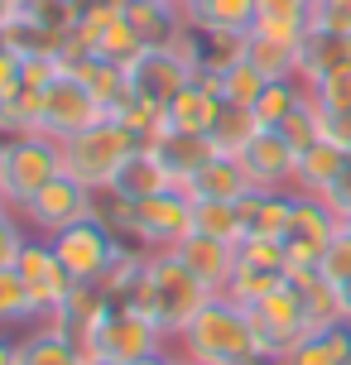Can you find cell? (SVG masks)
I'll return each instance as SVG.
<instances>
[{
  "label": "cell",
  "mask_w": 351,
  "mask_h": 365,
  "mask_svg": "<svg viewBox=\"0 0 351 365\" xmlns=\"http://www.w3.org/2000/svg\"><path fill=\"white\" fill-rule=\"evenodd\" d=\"M19 365H92V356L77 346L73 336L34 322V331L19 341Z\"/></svg>",
  "instance_id": "cell-27"
},
{
  "label": "cell",
  "mask_w": 351,
  "mask_h": 365,
  "mask_svg": "<svg viewBox=\"0 0 351 365\" xmlns=\"http://www.w3.org/2000/svg\"><path fill=\"white\" fill-rule=\"evenodd\" d=\"M173 255L183 259L212 293H226L231 274H236V245H226V240H217V236H203V231H193Z\"/></svg>",
  "instance_id": "cell-18"
},
{
  "label": "cell",
  "mask_w": 351,
  "mask_h": 365,
  "mask_svg": "<svg viewBox=\"0 0 351 365\" xmlns=\"http://www.w3.org/2000/svg\"><path fill=\"white\" fill-rule=\"evenodd\" d=\"M236 255L245 264H260V269H289V250H284V240H265V236H245L236 245Z\"/></svg>",
  "instance_id": "cell-42"
},
{
  "label": "cell",
  "mask_w": 351,
  "mask_h": 365,
  "mask_svg": "<svg viewBox=\"0 0 351 365\" xmlns=\"http://www.w3.org/2000/svg\"><path fill=\"white\" fill-rule=\"evenodd\" d=\"M188 361L198 365H255L265 361V351L255 341V327H250V312L231 303V298H207L203 312L193 317L178 336Z\"/></svg>",
  "instance_id": "cell-2"
},
{
  "label": "cell",
  "mask_w": 351,
  "mask_h": 365,
  "mask_svg": "<svg viewBox=\"0 0 351 365\" xmlns=\"http://www.w3.org/2000/svg\"><path fill=\"white\" fill-rule=\"evenodd\" d=\"M322 110V106H317ZM322 140H332L337 149L351 154V110H322Z\"/></svg>",
  "instance_id": "cell-45"
},
{
  "label": "cell",
  "mask_w": 351,
  "mask_h": 365,
  "mask_svg": "<svg viewBox=\"0 0 351 365\" xmlns=\"http://www.w3.org/2000/svg\"><path fill=\"white\" fill-rule=\"evenodd\" d=\"M347 149H337L332 140H317L313 149L298 154V178H294V192H308V197H322L327 187L337 182V173L347 168Z\"/></svg>",
  "instance_id": "cell-25"
},
{
  "label": "cell",
  "mask_w": 351,
  "mask_h": 365,
  "mask_svg": "<svg viewBox=\"0 0 351 365\" xmlns=\"http://www.w3.org/2000/svg\"><path fill=\"white\" fill-rule=\"evenodd\" d=\"M193 19L203 24V29H240V34H250V24H255V0H203Z\"/></svg>",
  "instance_id": "cell-36"
},
{
  "label": "cell",
  "mask_w": 351,
  "mask_h": 365,
  "mask_svg": "<svg viewBox=\"0 0 351 365\" xmlns=\"http://www.w3.org/2000/svg\"><path fill=\"white\" fill-rule=\"evenodd\" d=\"M0 207H5V202H0Z\"/></svg>",
  "instance_id": "cell-57"
},
{
  "label": "cell",
  "mask_w": 351,
  "mask_h": 365,
  "mask_svg": "<svg viewBox=\"0 0 351 365\" xmlns=\"http://www.w3.org/2000/svg\"><path fill=\"white\" fill-rule=\"evenodd\" d=\"M308 96H313L322 110H351V68H347V73L322 77L317 87H308Z\"/></svg>",
  "instance_id": "cell-44"
},
{
  "label": "cell",
  "mask_w": 351,
  "mask_h": 365,
  "mask_svg": "<svg viewBox=\"0 0 351 365\" xmlns=\"http://www.w3.org/2000/svg\"><path fill=\"white\" fill-rule=\"evenodd\" d=\"M279 284H289L279 269H260V264H245V259L236 255V274H231V284H226L222 298H231V303H240V308H255L260 298H270Z\"/></svg>",
  "instance_id": "cell-32"
},
{
  "label": "cell",
  "mask_w": 351,
  "mask_h": 365,
  "mask_svg": "<svg viewBox=\"0 0 351 365\" xmlns=\"http://www.w3.org/2000/svg\"><path fill=\"white\" fill-rule=\"evenodd\" d=\"M322 202L332 207L337 217H351V159H347V168L337 173V182L327 187V192H322Z\"/></svg>",
  "instance_id": "cell-48"
},
{
  "label": "cell",
  "mask_w": 351,
  "mask_h": 365,
  "mask_svg": "<svg viewBox=\"0 0 351 365\" xmlns=\"http://www.w3.org/2000/svg\"><path fill=\"white\" fill-rule=\"evenodd\" d=\"M245 53H250V34H240V29H203V73L222 77L236 63H245Z\"/></svg>",
  "instance_id": "cell-31"
},
{
  "label": "cell",
  "mask_w": 351,
  "mask_h": 365,
  "mask_svg": "<svg viewBox=\"0 0 351 365\" xmlns=\"http://www.w3.org/2000/svg\"><path fill=\"white\" fill-rule=\"evenodd\" d=\"M121 245H126V240L116 236L101 217L77 221V226H68V231H58V236H54L58 259H63V269L73 274L77 284H96V279L106 274V264L121 255Z\"/></svg>",
  "instance_id": "cell-9"
},
{
  "label": "cell",
  "mask_w": 351,
  "mask_h": 365,
  "mask_svg": "<svg viewBox=\"0 0 351 365\" xmlns=\"http://www.w3.org/2000/svg\"><path fill=\"white\" fill-rule=\"evenodd\" d=\"M19 87H24V58L10 53V48H0V101L15 96Z\"/></svg>",
  "instance_id": "cell-46"
},
{
  "label": "cell",
  "mask_w": 351,
  "mask_h": 365,
  "mask_svg": "<svg viewBox=\"0 0 351 365\" xmlns=\"http://www.w3.org/2000/svg\"><path fill=\"white\" fill-rule=\"evenodd\" d=\"M342 231H347V236H351V217H342Z\"/></svg>",
  "instance_id": "cell-54"
},
{
  "label": "cell",
  "mask_w": 351,
  "mask_h": 365,
  "mask_svg": "<svg viewBox=\"0 0 351 365\" xmlns=\"http://www.w3.org/2000/svg\"><path fill=\"white\" fill-rule=\"evenodd\" d=\"M260 130H265V125H260L255 106H231V101H222L217 120H212V130H207V140H212V149H217V154H226V159H240Z\"/></svg>",
  "instance_id": "cell-24"
},
{
  "label": "cell",
  "mask_w": 351,
  "mask_h": 365,
  "mask_svg": "<svg viewBox=\"0 0 351 365\" xmlns=\"http://www.w3.org/2000/svg\"><path fill=\"white\" fill-rule=\"evenodd\" d=\"M217 110H222V96H217V91L188 82V87L168 101V130H178V135H207L212 120H217Z\"/></svg>",
  "instance_id": "cell-26"
},
{
  "label": "cell",
  "mask_w": 351,
  "mask_h": 365,
  "mask_svg": "<svg viewBox=\"0 0 351 365\" xmlns=\"http://www.w3.org/2000/svg\"><path fill=\"white\" fill-rule=\"evenodd\" d=\"M337 298H342V322H351V284H342Z\"/></svg>",
  "instance_id": "cell-50"
},
{
  "label": "cell",
  "mask_w": 351,
  "mask_h": 365,
  "mask_svg": "<svg viewBox=\"0 0 351 365\" xmlns=\"http://www.w3.org/2000/svg\"><path fill=\"white\" fill-rule=\"evenodd\" d=\"M34 130H44V91L39 87H19L15 96L0 101V140L34 135Z\"/></svg>",
  "instance_id": "cell-29"
},
{
  "label": "cell",
  "mask_w": 351,
  "mask_h": 365,
  "mask_svg": "<svg viewBox=\"0 0 351 365\" xmlns=\"http://www.w3.org/2000/svg\"><path fill=\"white\" fill-rule=\"evenodd\" d=\"M173 365H198V361H188V356H178V361H173Z\"/></svg>",
  "instance_id": "cell-55"
},
{
  "label": "cell",
  "mask_w": 351,
  "mask_h": 365,
  "mask_svg": "<svg viewBox=\"0 0 351 365\" xmlns=\"http://www.w3.org/2000/svg\"><path fill=\"white\" fill-rule=\"evenodd\" d=\"M260 91H265V73H260L250 58L236 63L231 73H222V101H231V106H255Z\"/></svg>",
  "instance_id": "cell-38"
},
{
  "label": "cell",
  "mask_w": 351,
  "mask_h": 365,
  "mask_svg": "<svg viewBox=\"0 0 351 365\" xmlns=\"http://www.w3.org/2000/svg\"><path fill=\"white\" fill-rule=\"evenodd\" d=\"M19 279H24V289H29V298H34V308H39V317H49V312L73 293V274L63 269V259H58V250H54V240L49 236H29V245L19 250Z\"/></svg>",
  "instance_id": "cell-12"
},
{
  "label": "cell",
  "mask_w": 351,
  "mask_h": 365,
  "mask_svg": "<svg viewBox=\"0 0 351 365\" xmlns=\"http://www.w3.org/2000/svg\"><path fill=\"white\" fill-rule=\"evenodd\" d=\"M279 135H284V140H289L298 154H303V149H313L317 140H322V110H317L313 96H303V106H298L294 115L279 125Z\"/></svg>",
  "instance_id": "cell-39"
},
{
  "label": "cell",
  "mask_w": 351,
  "mask_h": 365,
  "mask_svg": "<svg viewBox=\"0 0 351 365\" xmlns=\"http://www.w3.org/2000/svg\"><path fill=\"white\" fill-rule=\"evenodd\" d=\"M317 274H322L332 289L351 284V236H347V231H337V240L322 250V259H317Z\"/></svg>",
  "instance_id": "cell-43"
},
{
  "label": "cell",
  "mask_w": 351,
  "mask_h": 365,
  "mask_svg": "<svg viewBox=\"0 0 351 365\" xmlns=\"http://www.w3.org/2000/svg\"><path fill=\"white\" fill-rule=\"evenodd\" d=\"M149 149L164 159V168L178 178V187H183V182L193 178V173H198V168H203L212 154H217L207 135H178V130H168L164 140H159V145H149Z\"/></svg>",
  "instance_id": "cell-28"
},
{
  "label": "cell",
  "mask_w": 351,
  "mask_h": 365,
  "mask_svg": "<svg viewBox=\"0 0 351 365\" xmlns=\"http://www.w3.org/2000/svg\"><path fill=\"white\" fill-rule=\"evenodd\" d=\"M279 365H351V322H337L327 331H308L303 341L279 356Z\"/></svg>",
  "instance_id": "cell-23"
},
{
  "label": "cell",
  "mask_w": 351,
  "mask_h": 365,
  "mask_svg": "<svg viewBox=\"0 0 351 365\" xmlns=\"http://www.w3.org/2000/svg\"><path fill=\"white\" fill-rule=\"evenodd\" d=\"M68 73H73L77 82H82V87L92 91L101 106H106V115H121V110H126V101H130V77H126V68H121V63H106V58L87 53V58H77Z\"/></svg>",
  "instance_id": "cell-21"
},
{
  "label": "cell",
  "mask_w": 351,
  "mask_h": 365,
  "mask_svg": "<svg viewBox=\"0 0 351 365\" xmlns=\"http://www.w3.org/2000/svg\"><path fill=\"white\" fill-rule=\"evenodd\" d=\"M126 77H130V96H140L149 106H164V110H168V101L193 82L188 68L173 53H164V48H145V53L126 68Z\"/></svg>",
  "instance_id": "cell-14"
},
{
  "label": "cell",
  "mask_w": 351,
  "mask_h": 365,
  "mask_svg": "<svg viewBox=\"0 0 351 365\" xmlns=\"http://www.w3.org/2000/svg\"><path fill=\"white\" fill-rule=\"evenodd\" d=\"M240 168L250 187L260 192H294V178H298V149L279 135V130H260L250 149L240 154Z\"/></svg>",
  "instance_id": "cell-13"
},
{
  "label": "cell",
  "mask_w": 351,
  "mask_h": 365,
  "mask_svg": "<svg viewBox=\"0 0 351 365\" xmlns=\"http://www.w3.org/2000/svg\"><path fill=\"white\" fill-rule=\"evenodd\" d=\"M183 192L193 202H240L250 192V178H245V168L240 159H226V154H212L193 178L183 182Z\"/></svg>",
  "instance_id": "cell-19"
},
{
  "label": "cell",
  "mask_w": 351,
  "mask_h": 365,
  "mask_svg": "<svg viewBox=\"0 0 351 365\" xmlns=\"http://www.w3.org/2000/svg\"><path fill=\"white\" fill-rule=\"evenodd\" d=\"M19 322H39V308L19 269H0V327H19Z\"/></svg>",
  "instance_id": "cell-37"
},
{
  "label": "cell",
  "mask_w": 351,
  "mask_h": 365,
  "mask_svg": "<svg viewBox=\"0 0 351 365\" xmlns=\"http://www.w3.org/2000/svg\"><path fill=\"white\" fill-rule=\"evenodd\" d=\"M24 226L34 231V236H49L54 240L58 231H68V226H77V221H92L101 217V192H92V187H82L77 178H68V173H58L44 192H39L24 212Z\"/></svg>",
  "instance_id": "cell-6"
},
{
  "label": "cell",
  "mask_w": 351,
  "mask_h": 365,
  "mask_svg": "<svg viewBox=\"0 0 351 365\" xmlns=\"http://www.w3.org/2000/svg\"><path fill=\"white\" fill-rule=\"evenodd\" d=\"M164 53H173V58H178V63L188 68V77H193V73H203V24H198V19L188 15L183 24L173 29V38L164 43Z\"/></svg>",
  "instance_id": "cell-40"
},
{
  "label": "cell",
  "mask_w": 351,
  "mask_h": 365,
  "mask_svg": "<svg viewBox=\"0 0 351 365\" xmlns=\"http://www.w3.org/2000/svg\"><path fill=\"white\" fill-rule=\"evenodd\" d=\"M29 245V226L15 207H0V269H15L19 250Z\"/></svg>",
  "instance_id": "cell-41"
},
{
  "label": "cell",
  "mask_w": 351,
  "mask_h": 365,
  "mask_svg": "<svg viewBox=\"0 0 351 365\" xmlns=\"http://www.w3.org/2000/svg\"><path fill=\"white\" fill-rule=\"evenodd\" d=\"M193 231L217 236V240H226V245H240V240H245L236 202H193Z\"/></svg>",
  "instance_id": "cell-34"
},
{
  "label": "cell",
  "mask_w": 351,
  "mask_h": 365,
  "mask_svg": "<svg viewBox=\"0 0 351 365\" xmlns=\"http://www.w3.org/2000/svg\"><path fill=\"white\" fill-rule=\"evenodd\" d=\"M63 173V145L54 135H15V140H0V202L24 212L29 202Z\"/></svg>",
  "instance_id": "cell-3"
},
{
  "label": "cell",
  "mask_w": 351,
  "mask_h": 365,
  "mask_svg": "<svg viewBox=\"0 0 351 365\" xmlns=\"http://www.w3.org/2000/svg\"><path fill=\"white\" fill-rule=\"evenodd\" d=\"M178 5H183L188 15H193V10H198V5H203V0H178Z\"/></svg>",
  "instance_id": "cell-53"
},
{
  "label": "cell",
  "mask_w": 351,
  "mask_h": 365,
  "mask_svg": "<svg viewBox=\"0 0 351 365\" xmlns=\"http://www.w3.org/2000/svg\"><path fill=\"white\" fill-rule=\"evenodd\" d=\"M308 24H313V5H303V0H255V24H250V34L303 43Z\"/></svg>",
  "instance_id": "cell-22"
},
{
  "label": "cell",
  "mask_w": 351,
  "mask_h": 365,
  "mask_svg": "<svg viewBox=\"0 0 351 365\" xmlns=\"http://www.w3.org/2000/svg\"><path fill=\"white\" fill-rule=\"evenodd\" d=\"M0 365H19V341H10L5 331H0Z\"/></svg>",
  "instance_id": "cell-49"
},
{
  "label": "cell",
  "mask_w": 351,
  "mask_h": 365,
  "mask_svg": "<svg viewBox=\"0 0 351 365\" xmlns=\"http://www.w3.org/2000/svg\"><path fill=\"white\" fill-rule=\"evenodd\" d=\"M188 236H193V197H188L183 187H168V192H159V197L135 202L126 240H135L140 250H149V255L178 250Z\"/></svg>",
  "instance_id": "cell-5"
},
{
  "label": "cell",
  "mask_w": 351,
  "mask_h": 365,
  "mask_svg": "<svg viewBox=\"0 0 351 365\" xmlns=\"http://www.w3.org/2000/svg\"><path fill=\"white\" fill-rule=\"evenodd\" d=\"M130 365H173V356H168V351H154V356H145V361H130Z\"/></svg>",
  "instance_id": "cell-51"
},
{
  "label": "cell",
  "mask_w": 351,
  "mask_h": 365,
  "mask_svg": "<svg viewBox=\"0 0 351 365\" xmlns=\"http://www.w3.org/2000/svg\"><path fill=\"white\" fill-rule=\"evenodd\" d=\"M342 231V217L322 197H308V192H294V217H289V231H284V250H289V269H317L322 250L337 240Z\"/></svg>",
  "instance_id": "cell-8"
},
{
  "label": "cell",
  "mask_w": 351,
  "mask_h": 365,
  "mask_svg": "<svg viewBox=\"0 0 351 365\" xmlns=\"http://www.w3.org/2000/svg\"><path fill=\"white\" fill-rule=\"evenodd\" d=\"M168 187H178V178L164 168V159H159L154 149L140 145V149L126 159V164H121V173H116V182H111V197L145 202V197H159V192H168Z\"/></svg>",
  "instance_id": "cell-17"
},
{
  "label": "cell",
  "mask_w": 351,
  "mask_h": 365,
  "mask_svg": "<svg viewBox=\"0 0 351 365\" xmlns=\"http://www.w3.org/2000/svg\"><path fill=\"white\" fill-rule=\"evenodd\" d=\"M303 96H308V87H303V82H265V91H260V101H255L260 125H265V130H279L298 106H303Z\"/></svg>",
  "instance_id": "cell-35"
},
{
  "label": "cell",
  "mask_w": 351,
  "mask_h": 365,
  "mask_svg": "<svg viewBox=\"0 0 351 365\" xmlns=\"http://www.w3.org/2000/svg\"><path fill=\"white\" fill-rule=\"evenodd\" d=\"M164 331L154 327L149 317H140L135 308H126V303H116L111 317L96 327V336L87 341V356L96 361H111V365H130V361H145V356H154V351H164Z\"/></svg>",
  "instance_id": "cell-7"
},
{
  "label": "cell",
  "mask_w": 351,
  "mask_h": 365,
  "mask_svg": "<svg viewBox=\"0 0 351 365\" xmlns=\"http://www.w3.org/2000/svg\"><path fill=\"white\" fill-rule=\"evenodd\" d=\"M207 298H217V293L207 289L203 279L188 269L173 250H159V255H149L145 279L126 293V308H135L140 317H149V322L164 331L168 341H178V336H183V327L198 317V312H203Z\"/></svg>",
  "instance_id": "cell-1"
},
{
  "label": "cell",
  "mask_w": 351,
  "mask_h": 365,
  "mask_svg": "<svg viewBox=\"0 0 351 365\" xmlns=\"http://www.w3.org/2000/svg\"><path fill=\"white\" fill-rule=\"evenodd\" d=\"M245 58L265 73V82H298V43L250 34V53Z\"/></svg>",
  "instance_id": "cell-30"
},
{
  "label": "cell",
  "mask_w": 351,
  "mask_h": 365,
  "mask_svg": "<svg viewBox=\"0 0 351 365\" xmlns=\"http://www.w3.org/2000/svg\"><path fill=\"white\" fill-rule=\"evenodd\" d=\"M10 24V0H0V29Z\"/></svg>",
  "instance_id": "cell-52"
},
{
  "label": "cell",
  "mask_w": 351,
  "mask_h": 365,
  "mask_svg": "<svg viewBox=\"0 0 351 365\" xmlns=\"http://www.w3.org/2000/svg\"><path fill=\"white\" fill-rule=\"evenodd\" d=\"M303 5H313V0H303Z\"/></svg>",
  "instance_id": "cell-56"
},
{
  "label": "cell",
  "mask_w": 351,
  "mask_h": 365,
  "mask_svg": "<svg viewBox=\"0 0 351 365\" xmlns=\"http://www.w3.org/2000/svg\"><path fill=\"white\" fill-rule=\"evenodd\" d=\"M347 68H351V34L308 24V34L298 43V82H303V87H317L322 77L347 73Z\"/></svg>",
  "instance_id": "cell-16"
},
{
  "label": "cell",
  "mask_w": 351,
  "mask_h": 365,
  "mask_svg": "<svg viewBox=\"0 0 351 365\" xmlns=\"http://www.w3.org/2000/svg\"><path fill=\"white\" fill-rule=\"evenodd\" d=\"M106 120V106L96 101L92 91L82 87L68 68L44 87V135H54V140H73L82 130H92Z\"/></svg>",
  "instance_id": "cell-10"
},
{
  "label": "cell",
  "mask_w": 351,
  "mask_h": 365,
  "mask_svg": "<svg viewBox=\"0 0 351 365\" xmlns=\"http://www.w3.org/2000/svg\"><path fill=\"white\" fill-rule=\"evenodd\" d=\"M236 212H240L245 236L284 240V231H289V217H294V192H260V187H250V192L236 202Z\"/></svg>",
  "instance_id": "cell-20"
},
{
  "label": "cell",
  "mask_w": 351,
  "mask_h": 365,
  "mask_svg": "<svg viewBox=\"0 0 351 365\" xmlns=\"http://www.w3.org/2000/svg\"><path fill=\"white\" fill-rule=\"evenodd\" d=\"M111 308L116 303L96 289V284H73V293H68L49 317H39V322L54 327V331H63V336H73L77 346H87V341L96 336V327L111 317Z\"/></svg>",
  "instance_id": "cell-15"
},
{
  "label": "cell",
  "mask_w": 351,
  "mask_h": 365,
  "mask_svg": "<svg viewBox=\"0 0 351 365\" xmlns=\"http://www.w3.org/2000/svg\"><path fill=\"white\" fill-rule=\"evenodd\" d=\"M145 269H149V250H130V245H121V255L106 264V274L96 279V289L106 293L111 303H126V293L145 279Z\"/></svg>",
  "instance_id": "cell-33"
},
{
  "label": "cell",
  "mask_w": 351,
  "mask_h": 365,
  "mask_svg": "<svg viewBox=\"0 0 351 365\" xmlns=\"http://www.w3.org/2000/svg\"><path fill=\"white\" fill-rule=\"evenodd\" d=\"M245 312H250L255 341H260V351H265L270 361H279L294 341L308 336V322H303V293H298L294 284H279L270 298H260L255 308H245Z\"/></svg>",
  "instance_id": "cell-11"
},
{
  "label": "cell",
  "mask_w": 351,
  "mask_h": 365,
  "mask_svg": "<svg viewBox=\"0 0 351 365\" xmlns=\"http://www.w3.org/2000/svg\"><path fill=\"white\" fill-rule=\"evenodd\" d=\"M58 73H63V63H58V58H24V87L44 91Z\"/></svg>",
  "instance_id": "cell-47"
},
{
  "label": "cell",
  "mask_w": 351,
  "mask_h": 365,
  "mask_svg": "<svg viewBox=\"0 0 351 365\" xmlns=\"http://www.w3.org/2000/svg\"><path fill=\"white\" fill-rule=\"evenodd\" d=\"M58 145H63V173L68 178H77L82 187H92V192H111L121 164L140 149V140L116 115H106L101 125L82 130L73 140H58Z\"/></svg>",
  "instance_id": "cell-4"
}]
</instances>
